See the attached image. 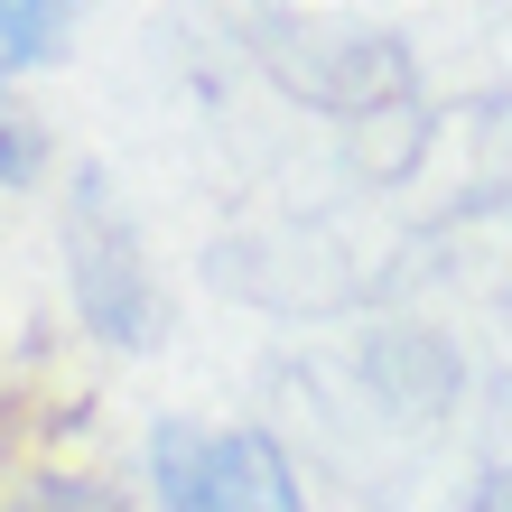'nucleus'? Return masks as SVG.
Listing matches in <instances>:
<instances>
[{"mask_svg": "<svg viewBox=\"0 0 512 512\" xmlns=\"http://www.w3.org/2000/svg\"><path fill=\"white\" fill-rule=\"evenodd\" d=\"M149 494L159 512H308L261 438H205L187 419L149 438Z\"/></svg>", "mask_w": 512, "mask_h": 512, "instance_id": "obj_1", "label": "nucleus"}, {"mask_svg": "<svg viewBox=\"0 0 512 512\" xmlns=\"http://www.w3.org/2000/svg\"><path fill=\"white\" fill-rule=\"evenodd\" d=\"M66 252H75V308L112 345H140L149 336V261H140L131 215L103 196V177H84L75 205H66Z\"/></svg>", "mask_w": 512, "mask_h": 512, "instance_id": "obj_2", "label": "nucleus"}, {"mask_svg": "<svg viewBox=\"0 0 512 512\" xmlns=\"http://www.w3.org/2000/svg\"><path fill=\"white\" fill-rule=\"evenodd\" d=\"M66 28V0H0V75L10 66H38Z\"/></svg>", "mask_w": 512, "mask_h": 512, "instance_id": "obj_3", "label": "nucleus"}, {"mask_svg": "<svg viewBox=\"0 0 512 512\" xmlns=\"http://www.w3.org/2000/svg\"><path fill=\"white\" fill-rule=\"evenodd\" d=\"M10 512H122L103 485H75V475H47V485H28Z\"/></svg>", "mask_w": 512, "mask_h": 512, "instance_id": "obj_4", "label": "nucleus"}, {"mask_svg": "<svg viewBox=\"0 0 512 512\" xmlns=\"http://www.w3.org/2000/svg\"><path fill=\"white\" fill-rule=\"evenodd\" d=\"M28 168H38V131L0 103V177H28Z\"/></svg>", "mask_w": 512, "mask_h": 512, "instance_id": "obj_5", "label": "nucleus"}]
</instances>
